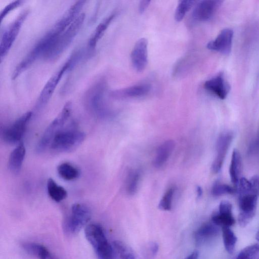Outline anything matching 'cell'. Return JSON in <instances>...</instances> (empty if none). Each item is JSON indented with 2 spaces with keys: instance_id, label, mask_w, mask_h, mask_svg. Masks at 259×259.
Returning <instances> with one entry per match:
<instances>
[{
  "instance_id": "cell-1",
  "label": "cell",
  "mask_w": 259,
  "mask_h": 259,
  "mask_svg": "<svg viewBox=\"0 0 259 259\" xmlns=\"http://www.w3.org/2000/svg\"><path fill=\"white\" fill-rule=\"evenodd\" d=\"M239 213L238 221L241 227H246L254 217L259 196V178L250 180L241 178L237 186Z\"/></svg>"
},
{
  "instance_id": "cell-2",
  "label": "cell",
  "mask_w": 259,
  "mask_h": 259,
  "mask_svg": "<svg viewBox=\"0 0 259 259\" xmlns=\"http://www.w3.org/2000/svg\"><path fill=\"white\" fill-rule=\"evenodd\" d=\"M85 15L80 13L74 21L55 39L44 57L47 60L57 59L69 47L79 32L84 21Z\"/></svg>"
},
{
  "instance_id": "cell-3",
  "label": "cell",
  "mask_w": 259,
  "mask_h": 259,
  "mask_svg": "<svg viewBox=\"0 0 259 259\" xmlns=\"http://www.w3.org/2000/svg\"><path fill=\"white\" fill-rule=\"evenodd\" d=\"M72 104L66 103L60 113L45 130L41 138L37 143L35 152L40 154L46 151L57 134L62 130V127L68 120L71 113Z\"/></svg>"
},
{
  "instance_id": "cell-4",
  "label": "cell",
  "mask_w": 259,
  "mask_h": 259,
  "mask_svg": "<svg viewBox=\"0 0 259 259\" xmlns=\"http://www.w3.org/2000/svg\"><path fill=\"white\" fill-rule=\"evenodd\" d=\"M79 54L78 52L72 54L48 80L39 94L35 106L36 109H41L48 103L63 75L72 68L77 62Z\"/></svg>"
},
{
  "instance_id": "cell-5",
  "label": "cell",
  "mask_w": 259,
  "mask_h": 259,
  "mask_svg": "<svg viewBox=\"0 0 259 259\" xmlns=\"http://www.w3.org/2000/svg\"><path fill=\"white\" fill-rule=\"evenodd\" d=\"M84 234L100 259H112V248L101 227L97 224L88 225L85 228Z\"/></svg>"
},
{
  "instance_id": "cell-6",
  "label": "cell",
  "mask_w": 259,
  "mask_h": 259,
  "mask_svg": "<svg viewBox=\"0 0 259 259\" xmlns=\"http://www.w3.org/2000/svg\"><path fill=\"white\" fill-rule=\"evenodd\" d=\"M85 138L84 133L78 130H62L54 138L50 147L56 152H71L79 147Z\"/></svg>"
},
{
  "instance_id": "cell-7",
  "label": "cell",
  "mask_w": 259,
  "mask_h": 259,
  "mask_svg": "<svg viewBox=\"0 0 259 259\" xmlns=\"http://www.w3.org/2000/svg\"><path fill=\"white\" fill-rule=\"evenodd\" d=\"M106 84L100 80L94 83L85 93L84 102L89 109L94 114L102 116L107 112L105 100Z\"/></svg>"
},
{
  "instance_id": "cell-8",
  "label": "cell",
  "mask_w": 259,
  "mask_h": 259,
  "mask_svg": "<svg viewBox=\"0 0 259 259\" xmlns=\"http://www.w3.org/2000/svg\"><path fill=\"white\" fill-rule=\"evenodd\" d=\"M91 218V211L87 205L80 203L73 204L70 215L64 222V230L69 234H76L89 222Z\"/></svg>"
},
{
  "instance_id": "cell-9",
  "label": "cell",
  "mask_w": 259,
  "mask_h": 259,
  "mask_svg": "<svg viewBox=\"0 0 259 259\" xmlns=\"http://www.w3.org/2000/svg\"><path fill=\"white\" fill-rule=\"evenodd\" d=\"M28 13L29 11L28 10H25L22 12L4 32L1 37L0 44V57L1 60L9 52Z\"/></svg>"
},
{
  "instance_id": "cell-10",
  "label": "cell",
  "mask_w": 259,
  "mask_h": 259,
  "mask_svg": "<svg viewBox=\"0 0 259 259\" xmlns=\"http://www.w3.org/2000/svg\"><path fill=\"white\" fill-rule=\"evenodd\" d=\"M32 114L31 112H26L5 129L2 137L6 143L10 145L20 143Z\"/></svg>"
},
{
  "instance_id": "cell-11",
  "label": "cell",
  "mask_w": 259,
  "mask_h": 259,
  "mask_svg": "<svg viewBox=\"0 0 259 259\" xmlns=\"http://www.w3.org/2000/svg\"><path fill=\"white\" fill-rule=\"evenodd\" d=\"M131 59L134 68L138 72L143 71L148 63V42L142 38L135 44L131 52Z\"/></svg>"
},
{
  "instance_id": "cell-12",
  "label": "cell",
  "mask_w": 259,
  "mask_h": 259,
  "mask_svg": "<svg viewBox=\"0 0 259 259\" xmlns=\"http://www.w3.org/2000/svg\"><path fill=\"white\" fill-rule=\"evenodd\" d=\"M233 138V134L229 132L222 134L218 138L216 146L217 154L211 166L214 173L221 170Z\"/></svg>"
},
{
  "instance_id": "cell-13",
  "label": "cell",
  "mask_w": 259,
  "mask_h": 259,
  "mask_svg": "<svg viewBox=\"0 0 259 259\" xmlns=\"http://www.w3.org/2000/svg\"><path fill=\"white\" fill-rule=\"evenodd\" d=\"M222 1H202L199 2L192 13V19L196 22L205 21L210 19L214 14Z\"/></svg>"
},
{
  "instance_id": "cell-14",
  "label": "cell",
  "mask_w": 259,
  "mask_h": 259,
  "mask_svg": "<svg viewBox=\"0 0 259 259\" xmlns=\"http://www.w3.org/2000/svg\"><path fill=\"white\" fill-rule=\"evenodd\" d=\"M233 37V30L225 28L220 32L214 40L207 44V48L210 50L223 54H229L231 51Z\"/></svg>"
},
{
  "instance_id": "cell-15",
  "label": "cell",
  "mask_w": 259,
  "mask_h": 259,
  "mask_svg": "<svg viewBox=\"0 0 259 259\" xmlns=\"http://www.w3.org/2000/svg\"><path fill=\"white\" fill-rule=\"evenodd\" d=\"M211 222L218 226L230 227L235 220L232 213V205L228 201H222L219 206V210L211 217Z\"/></svg>"
},
{
  "instance_id": "cell-16",
  "label": "cell",
  "mask_w": 259,
  "mask_h": 259,
  "mask_svg": "<svg viewBox=\"0 0 259 259\" xmlns=\"http://www.w3.org/2000/svg\"><path fill=\"white\" fill-rule=\"evenodd\" d=\"M204 87L209 92L222 100L227 97L230 89L229 84L222 73L206 80L204 84Z\"/></svg>"
},
{
  "instance_id": "cell-17",
  "label": "cell",
  "mask_w": 259,
  "mask_h": 259,
  "mask_svg": "<svg viewBox=\"0 0 259 259\" xmlns=\"http://www.w3.org/2000/svg\"><path fill=\"white\" fill-rule=\"evenodd\" d=\"M151 90V85L148 83H141L126 88L115 90L110 93L115 98H135L147 95Z\"/></svg>"
},
{
  "instance_id": "cell-18",
  "label": "cell",
  "mask_w": 259,
  "mask_h": 259,
  "mask_svg": "<svg viewBox=\"0 0 259 259\" xmlns=\"http://www.w3.org/2000/svg\"><path fill=\"white\" fill-rule=\"evenodd\" d=\"M25 154L26 149L23 143H19L11 152L9 158L8 167L13 174L17 175L21 171Z\"/></svg>"
},
{
  "instance_id": "cell-19",
  "label": "cell",
  "mask_w": 259,
  "mask_h": 259,
  "mask_svg": "<svg viewBox=\"0 0 259 259\" xmlns=\"http://www.w3.org/2000/svg\"><path fill=\"white\" fill-rule=\"evenodd\" d=\"M175 146V143L171 140H167L161 144L157 149L152 162L153 165L158 168L164 164L174 150Z\"/></svg>"
},
{
  "instance_id": "cell-20",
  "label": "cell",
  "mask_w": 259,
  "mask_h": 259,
  "mask_svg": "<svg viewBox=\"0 0 259 259\" xmlns=\"http://www.w3.org/2000/svg\"><path fill=\"white\" fill-rule=\"evenodd\" d=\"M218 227L212 222L202 225L195 233L196 242L200 244L215 237L220 232Z\"/></svg>"
},
{
  "instance_id": "cell-21",
  "label": "cell",
  "mask_w": 259,
  "mask_h": 259,
  "mask_svg": "<svg viewBox=\"0 0 259 259\" xmlns=\"http://www.w3.org/2000/svg\"><path fill=\"white\" fill-rule=\"evenodd\" d=\"M115 16V13L109 15L104 18L96 27L88 41V45L90 50H93L95 48L97 44L103 36Z\"/></svg>"
},
{
  "instance_id": "cell-22",
  "label": "cell",
  "mask_w": 259,
  "mask_h": 259,
  "mask_svg": "<svg viewBox=\"0 0 259 259\" xmlns=\"http://www.w3.org/2000/svg\"><path fill=\"white\" fill-rule=\"evenodd\" d=\"M242 171V159L239 151L234 149L229 167V174L232 183L237 187Z\"/></svg>"
},
{
  "instance_id": "cell-23",
  "label": "cell",
  "mask_w": 259,
  "mask_h": 259,
  "mask_svg": "<svg viewBox=\"0 0 259 259\" xmlns=\"http://www.w3.org/2000/svg\"><path fill=\"white\" fill-rule=\"evenodd\" d=\"M22 247L27 252L38 259H52L48 249L41 244L29 242L24 243Z\"/></svg>"
},
{
  "instance_id": "cell-24",
  "label": "cell",
  "mask_w": 259,
  "mask_h": 259,
  "mask_svg": "<svg viewBox=\"0 0 259 259\" xmlns=\"http://www.w3.org/2000/svg\"><path fill=\"white\" fill-rule=\"evenodd\" d=\"M47 187L48 195L52 200L57 202L63 200L67 196L66 190L52 178L48 179Z\"/></svg>"
},
{
  "instance_id": "cell-25",
  "label": "cell",
  "mask_w": 259,
  "mask_h": 259,
  "mask_svg": "<svg viewBox=\"0 0 259 259\" xmlns=\"http://www.w3.org/2000/svg\"><path fill=\"white\" fill-rule=\"evenodd\" d=\"M57 172L63 180L72 181L76 179L80 175L79 169L68 162H63L57 167Z\"/></svg>"
},
{
  "instance_id": "cell-26",
  "label": "cell",
  "mask_w": 259,
  "mask_h": 259,
  "mask_svg": "<svg viewBox=\"0 0 259 259\" xmlns=\"http://www.w3.org/2000/svg\"><path fill=\"white\" fill-rule=\"evenodd\" d=\"M222 235L225 248L230 254L233 253L237 238L230 227H222Z\"/></svg>"
},
{
  "instance_id": "cell-27",
  "label": "cell",
  "mask_w": 259,
  "mask_h": 259,
  "mask_svg": "<svg viewBox=\"0 0 259 259\" xmlns=\"http://www.w3.org/2000/svg\"><path fill=\"white\" fill-rule=\"evenodd\" d=\"M113 245L121 259H140L132 248L125 243L115 240Z\"/></svg>"
},
{
  "instance_id": "cell-28",
  "label": "cell",
  "mask_w": 259,
  "mask_h": 259,
  "mask_svg": "<svg viewBox=\"0 0 259 259\" xmlns=\"http://www.w3.org/2000/svg\"><path fill=\"white\" fill-rule=\"evenodd\" d=\"M140 179V174L138 170H131L128 172L125 183V189L127 194L134 195L136 192Z\"/></svg>"
},
{
  "instance_id": "cell-29",
  "label": "cell",
  "mask_w": 259,
  "mask_h": 259,
  "mask_svg": "<svg viewBox=\"0 0 259 259\" xmlns=\"http://www.w3.org/2000/svg\"><path fill=\"white\" fill-rule=\"evenodd\" d=\"M235 259H259V244L245 247L240 251Z\"/></svg>"
},
{
  "instance_id": "cell-30",
  "label": "cell",
  "mask_w": 259,
  "mask_h": 259,
  "mask_svg": "<svg viewBox=\"0 0 259 259\" xmlns=\"http://www.w3.org/2000/svg\"><path fill=\"white\" fill-rule=\"evenodd\" d=\"M195 2L196 1L193 0L179 1L175 11V20L178 22L182 21Z\"/></svg>"
},
{
  "instance_id": "cell-31",
  "label": "cell",
  "mask_w": 259,
  "mask_h": 259,
  "mask_svg": "<svg viewBox=\"0 0 259 259\" xmlns=\"http://www.w3.org/2000/svg\"><path fill=\"white\" fill-rule=\"evenodd\" d=\"M236 188L220 182H215L211 189V193L214 196H220L225 194L235 193Z\"/></svg>"
},
{
  "instance_id": "cell-32",
  "label": "cell",
  "mask_w": 259,
  "mask_h": 259,
  "mask_svg": "<svg viewBox=\"0 0 259 259\" xmlns=\"http://www.w3.org/2000/svg\"><path fill=\"white\" fill-rule=\"evenodd\" d=\"M174 193L175 188L173 187L167 190L159 202L158 207L160 209L163 210L171 209Z\"/></svg>"
},
{
  "instance_id": "cell-33",
  "label": "cell",
  "mask_w": 259,
  "mask_h": 259,
  "mask_svg": "<svg viewBox=\"0 0 259 259\" xmlns=\"http://www.w3.org/2000/svg\"><path fill=\"white\" fill-rule=\"evenodd\" d=\"M159 246L156 242H150L144 245L142 250L143 259H153L156 255Z\"/></svg>"
},
{
  "instance_id": "cell-34",
  "label": "cell",
  "mask_w": 259,
  "mask_h": 259,
  "mask_svg": "<svg viewBox=\"0 0 259 259\" xmlns=\"http://www.w3.org/2000/svg\"><path fill=\"white\" fill-rule=\"evenodd\" d=\"M23 2L22 1H14L8 4L1 11L0 17L1 21L11 11L19 7Z\"/></svg>"
},
{
  "instance_id": "cell-35",
  "label": "cell",
  "mask_w": 259,
  "mask_h": 259,
  "mask_svg": "<svg viewBox=\"0 0 259 259\" xmlns=\"http://www.w3.org/2000/svg\"><path fill=\"white\" fill-rule=\"evenodd\" d=\"M150 1H142L140 2L139 5V12L140 13L142 14L144 13L150 4Z\"/></svg>"
},
{
  "instance_id": "cell-36",
  "label": "cell",
  "mask_w": 259,
  "mask_h": 259,
  "mask_svg": "<svg viewBox=\"0 0 259 259\" xmlns=\"http://www.w3.org/2000/svg\"><path fill=\"white\" fill-rule=\"evenodd\" d=\"M198 252L197 250H195L184 259H198Z\"/></svg>"
},
{
  "instance_id": "cell-37",
  "label": "cell",
  "mask_w": 259,
  "mask_h": 259,
  "mask_svg": "<svg viewBox=\"0 0 259 259\" xmlns=\"http://www.w3.org/2000/svg\"><path fill=\"white\" fill-rule=\"evenodd\" d=\"M197 192H198V196L199 197L201 196L202 193V191L201 188L200 187H198L197 188Z\"/></svg>"
},
{
  "instance_id": "cell-38",
  "label": "cell",
  "mask_w": 259,
  "mask_h": 259,
  "mask_svg": "<svg viewBox=\"0 0 259 259\" xmlns=\"http://www.w3.org/2000/svg\"><path fill=\"white\" fill-rule=\"evenodd\" d=\"M255 238H256V239L257 240V241L259 242V230L256 235Z\"/></svg>"
}]
</instances>
